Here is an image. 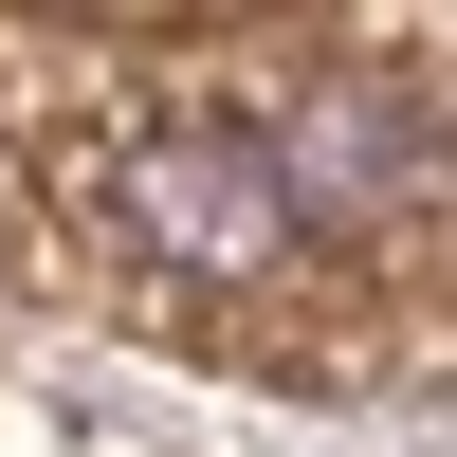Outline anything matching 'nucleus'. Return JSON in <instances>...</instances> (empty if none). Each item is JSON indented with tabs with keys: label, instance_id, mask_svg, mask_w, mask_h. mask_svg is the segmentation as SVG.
<instances>
[{
	"label": "nucleus",
	"instance_id": "1",
	"mask_svg": "<svg viewBox=\"0 0 457 457\" xmlns=\"http://www.w3.org/2000/svg\"><path fill=\"white\" fill-rule=\"evenodd\" d=\"M129 238H165L183 275H275L293 256V146H146Z\"/></svg>",
	"mask_w": 457,
	"mask_h": 457
}]
</instances>
